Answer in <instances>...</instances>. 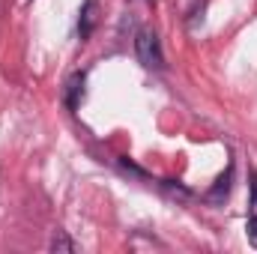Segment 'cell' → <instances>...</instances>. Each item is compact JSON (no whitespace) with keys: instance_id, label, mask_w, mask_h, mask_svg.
I'll return each instance as SVG.
<instances>
[{"instance_id":"277c9868","label":"cell","mask_w":257,"mask_h":254,"mask_svg":"<svg viewBox=\"0 0 257 254\" xmlns=\"http://www.w3.org/2000/svg\"><path fill=\"white\" fill-rule=\"evenodd\" d=\"M233 189V165H227V174H221L218 180H215V186L206 191L203 197H206V203H212V206H218V203H224L227 200V194Z\"/></svg>"},{"instance_id":"6da1fadb","label":"cell","mask_w":257,"mask_h":254,"mask_svg":"<svg viewBox=\"0 0 257 254\" xmlns=\"http://www.w3.org/2000/svg\"><path fill=\"white\" fill-rule=\"evenodd\" d=\"M135 57L141 60L144 69H165V54H162V42L153 30H138L135 33Z\"/></svg>"},{"instance_id":"52a82bcc","label":"cell","mask_w":257,"mask_h":254,"mask_svg":"<svg viewBox=\"0 0 257 254\" xmlns=\"http://www.w3.org/2000/svg\"><path fill=\"white\" fill-rule=\"evenodd\" d=\"M245 236H248V245L257 248V215L251 212L248 215V221H245Z\"/></svg>"},{"instance_id":"5b68a950","label":"cell","mask_w":257,"mask_h":254,"mask_svg":"<svg viewBox=\"0 0 257 254\" xmlns=\"http://www.w3.org/2000/svg\"><path fill=\"white\" fill-rule=\"evenodd\" d=\"M48 248L54 254H75L78 251V242L66 233V230H57L54 236H51V242H48Z\"/></svg>"},{"instance_id":"ba28073f","label":"cell","mask_w":257,"mask_h":254,"mask_svg":"<svg viewBox=\"0 0 257 254\" xmlns=\"http://www.w3.org/2000/svg\"><path fill=\"white\" fill-rule=\"evenodd\" d=\"M248 206H251V212L257 215V174L251 177V203H248Z\"/></svg>"},{"instance_id":"3957f363","label":"cell","mask_w":257,"mask_h":254,"mask_svg":"<svg viewBox=\"0 0 257 254\" xmlns=\"http://www.w3.org/2000/svg\"><path fill=\"white\" fill-rule=\"evenodd\" d=\"M84 81H87L84 72H72L69 75V81H66V87H63V102L69 111H78V105L84 99Z\"/></svg>"},{"instance_id":"7a4b0ae2","label":"cell","mask_w":257,"mask_h":254,"mask_svg":"<svg viewBox=\"0 0 257 254\" xmlns=\"http://www.w3.org/2000/svg\"><path fill=\"white\" fill-rule=\"evenodd\" d=\"M96 24H99V0H84L81 12H78V39L87 42L93 36Z\"/></svg>"},{"instance_id":"8992f818","label":"cell","mask_w":257,"mask_h":254,"mask_svg":"<svg viewBox=\"0 0 257 254\" xmlns=\"http://www.w3.org/2000/svg\"><path fill=\"white\" fill-rule=\"evenodd\" d=\"M165 194H171V197H177V200H192V191L186 189L183 183H177V180H162L159 183Z\"/></svg>"}]
</instances>
